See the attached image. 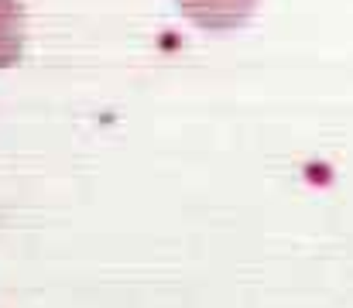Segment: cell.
I'll list each match as a JSON object with an SVG mask.
<instances>
[{
    "instance_id": "6da1fadb",
    "label": "cell",
    "mask_w": 353,
    "mask_h": 308,
    "mask_svg": "<svg viewBox=\"0 0 353 308\" xmlns=\"http://www.w3.org/2000/svg\"><path fill=\"white\" fill-rule=\"evenodd\" d=\"M254 0H182L185 14L203 28H230L250 14Z\"/></svg>"
},
{
    "instance_id": "7a4b0ae2",
    "label": "cell",
    "mask_w": 353,
    "mask_h": 308,
    "mask_svg": "<svg viewBox=\"0 0 353 308\" xmlns=\"http://www.w3.org/2000/svg\"><path fill=\"white\" fill-rule=\"evenodd\" d=\"M21 55V3L0 0V65H10Z\"/></svg>"
}]
</instances>
